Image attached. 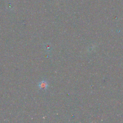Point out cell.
<instances>
[{
	"label": "cell",
	"instance_id": "cell-1",
	"mask_svg": "<svg viewBox=\"0 0 123 123\" xmlns=\"http://www.w3.org/2000/svg\"><path fill=\"white\" fill-rule=\"evenodd\" d=\"M48 84L45 81H41L39 84V87L41 89H46L47 87Z\"/></svg>",
	"mask_w": 123,
	"mask_h": 123
}]
</instances>
